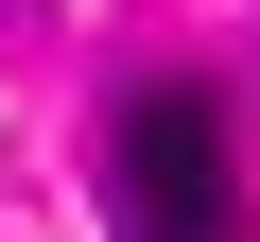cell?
<instances>
[{
    "mask_svg": "<svg viewBox=\"0 0 260 242\" xmlns=\"http://www.w3.org/2000/svg\"><path fill=\"white\" fill-rule=\"evenodd\" d=\"M243 156H225V104L208 87H139L121 104V242H243Z\"/></svg>",
    "mask_w": 260,
    "mask_h": 242,
    "instance_id": "obj_1",
    "label": "cell"
}]
</instances>
